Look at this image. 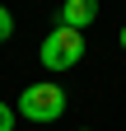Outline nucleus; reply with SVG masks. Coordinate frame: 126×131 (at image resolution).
<instances>
[{"instance_id": "f257e3e1", "label": "nucleus", "mask_w": 126, "mask_h": 131, "mask_svg": "<svg viewBox=\"0 0 126 131\" xmlns=\"http://www.w3.org/2000/svg\"><path fill=\"white\" fill-rule=\"evenodd\" d=\"M19 117H28V122H56L61 112H66V89L61 84H52V80H42V84H28L23 94H19Z\"/></svg>"}, {"instance_id": "f03ea898", "label": "nucleus", "mask_w": 126, "mask_h": 131, "mask_svg": "<svg viewBox=\"0 0 126 131\" xmlns=\"http://www.w3.org/2000/svg\"><path fill=\"white\" fill-rule=\"evenodd\" d=\"M80 56H84V33H75V28H52L42 38V66L47 70H75V66H80Z\"/></svg>"}, {"instance_id": "7ed1b4c3", "label": "nucleus", "mask_w": 126, "mask_h": 131, "mask_svg": "<svg viewBox=\"0 0 126 131\" xmlns=\"http://www.w3.org/2000/svg\"><path fill=\"white\" fill-rule=\"evenodd\" d=\"M93 19H98V0H66V5H61V28L84 33Z\"/></svg>"}, {"instance_id": "20e7f679", "label": "nucleus", "mask_w": 126, "mask_h": 131, "mask_svg": "<svg viewBox=\"0 0 126 131\" xmlns=\"http://www.w3.org/2000/svg\"><path fill=\"white\" fill-rule=\"evenodd\" d=\"M9 33H14V14H9L5 5H0V42H5V38H9Z\"/></svg>"}, {"instance_id": "39448f33", "label": "nucleus", "mask_w": 126, "mask_h": 131, "mask_svg": "<svg viewBox=\"0 0 126 131\" xmlns=\"http://www.w3.org/2000/svg\"><path fill=\"white\" fill-rule=\"evenodd\" d=\"M14 117H19V112H14L9 103H0V131H14Z\"/></svg>"}, {"instance_id": "423d86ee", "label": "nucleus", "mask_w": 126, "mask_h": 131, "mask_svg": "<svg viewBox=\"0 0 126 131\" xmlns=\"http://www.w3.org/2000/svg\"><path fill=\"white\" fill-rule=\"evenodd\" d=\"M117 42H121V52H126V28H121V33H117Z\"/></svg>"}, {"instance_id": "0eeeda50", "label": "nucleus", "mask_w": 126, "mask_h": 131, "mask_svg": "<svg viewBox=\"0 0 126 131\" xmlns=\"http://www.w3.org/2000/svg\"><path fill=\"white\" fill-rule=\"evenodd\" d=\"M80 131H89V126H80Z\"/></svg>"}]
</instances>
